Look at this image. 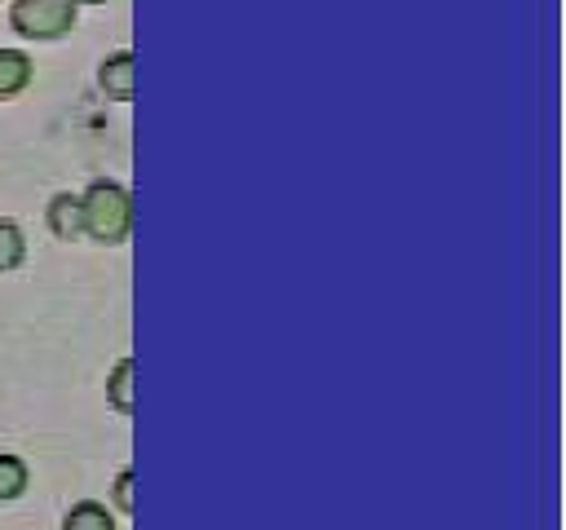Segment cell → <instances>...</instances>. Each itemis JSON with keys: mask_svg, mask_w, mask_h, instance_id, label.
Masks as SVG:
<instances>
[{"mask_svg": "<svg viewBox=\"0 0 566 530\" xmlns=\"http://www.w3.org/2000/svg\"><path fill=\"white\" fill-rule=\"evenodd\" d=\"M111 499H115V508H119V512H133V468H119V473H115Z\"/></svg>", "mask_w": 566, "mask_h": 530, "instance_id": "obj_10", "label": "cell"}, {"mask_svg": "<svg viewBox=\"0 0 566 530\" xmlns=\"http://www.w3.org/2000/svg\"><path fill=\"white\" fill-rule=\"evenodd\" d=\"M80 208H84V234L97 239V243H124L128 230H133V194L124 181L115 177H97L84 186L80 194Z\"/></svg>", "mask_w": 566, "mask_h": 530, "instance_id": "obj_1", "label": "cell"}, {"mask_svg": "<svg viewBox=\"0 0 566 530\" xmlns=\"http://www.w3.org/2000/svg\"><path fill=\"white\" fill-rule=\"evenodd\" d=\"M27 261V234L13 216H0V269H18Z\"/></svg>", "mask_w": 566, "mask_h": 530, "instance_id": "obj_9", "label": "cell"}, {"mask_svg": "<svg viewBox=\"0 0 566 530\" xmlns=\"http://www.w3.org/2000/svg\"><path fill=\"white\" fill-rule=\"evenodd\" d=\"M106 398H111V406H115L119 415L133 411V358H128V353L115 358V367L106 371Z\"/></svg>", "mask_w": 566, "mask_h": 530, "instance_id": "obj_7", "label": "cell"}, {"mask_svg": "<svg viewBox=\"0 0 566 530\" xmlns=\"http://www.w3.org/2000/svg\"><path fill=\"white\" fill-rule=\"evenodd\" d=\"M80 4L75 0H13L9 4V22L18 35L27 40H57L75 26Z\"/></svg>", "mask_w": 566, "mask_h": 530, "instance_id": "obj_2", "label": "cell"}, {"mask_svg": "<svg viewBox=\"0 0 566 530\" xmlns=\"http://www.w3.org/2000/svg\"><path fill=\"white\" fill-rule=\"evenodd\" d=\"M31 84V57L27 49L0 44V97H18Z\"/></svg>", "mask_w": 566, "mask_h": 530, "instance_id": "obj_5", "label": "cell"}, {"mask_svg": "<svg viewBox=\"0 0 566 530\" xmlns=\"http://www.w3.org/2000/svg\"><path fill=\"white\" fill-rule=\"evenodd\" d=\"M27 481H31L27 459H22V455H13V451H0V504H9V499H18V495H27Z\"/></svg>", "mask_w": 566, "mask_h": 530, "instance_id": "obj_8", "label": "cell"}, {"mask_svg": "<svg viewBox=\"0 0 566 530\" xmlns=\"http://www.w3.org/2000/svg\"><path fill=\"white\" fill-rule=\"evenodd\" d=\"M133 75H137V62H133L128 49L106 53L102 66H97V84H102V93L115 97V102H128V97H133Z\"/></svg>", "mask_w": 566, "mask_h": 530, "instance_id": "obj_3", "label": "cell"}, {"mask_svg": "<svg viewBox=\"0 0 566 530\" xmlns=\"http://www.w3.org/2000/svg\"><path fill=\"white\" fill-rule=\"evenodd\" d=\"M44 221L57 239H80L84 234V208H80V194L75 190H57L49 203H44Z\"/></svg>", "mask_w": 566, "mask_h": 530, "instance_id": "obj_4", "label": "cell"}, {"mask_svg": "<svg viewBox=\"0 0 566 530\" xmlns=\"http://www.w3.org/2000/svg\"><path fill=\"white\" fill-rule=\"evenodd\" d=\"M75 4H102V0H75Z\"/></svg>", "mask_w": 566, "mask_h": 530, "instance_id": "obj_11", "label": "cell"}, {"mask_svg": "<svg viewBox=\"0 0 566 530\" xmlns=\"http://www.w3.org/2000/svg\"><path fill=\"white\" fill-rule=\"evenodd\" d=\"M62 530H119V526H115V517L102 499H80V504L66 508Z\"/></svg>", "mask_w": 566, "mask_h": 530, "instance_id": "obj_6", "label": "cell"}]
</instances>
